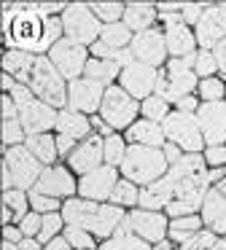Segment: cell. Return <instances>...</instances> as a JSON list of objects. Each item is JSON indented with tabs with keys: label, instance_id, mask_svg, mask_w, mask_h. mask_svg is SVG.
Masks as SVG:
<instances>
[{
	"label": "cell",
	"instance_id": "e575fe53",
	"mask_svg": "<svg viewBox=\"0 0 226 250\" xmlns=\"http://www.w3.org/2000/svg\"><path fill=\"white\" fill-rule=\"evenodd\" d=\"M172 113V105L167 100H161L159 94H151L148 100L140 103V119H148V121H156V124H164L167 116Z\"/></svg>",
	"mask_w": 226,
	"mask_h": 250
},
{
	"label": "cell",
	"instance_id": "d6986e66",
	"mask_svg": "<svg viewBox=\"0 0 226 250\" xmlns=\"http://www.w3.org/2000/svg\"><path fill=\"white\" fill-rule=\"evenodd\" d=\"M38 194L54 196L59 202H68L73 196H78V178L73 175L70 167H62V164H54V167H43L41 180L35 183Z\"/></svg>",
	"mask_w": 226,
	"mask_h": 250
},
{
	"label": "cell",
	"instance_id": "b9f144b4",
	"mask_svg": "<svg viewBox=\"0 0 226 250\" xmlns=\"http://www.w3.org/2000/svg\"><path fill=\"white\" fill-rule=\"evenodd\" d=\"M194 73L199 76V81L218 76V62H215V54H213V51L199 49L197 54H194Z\"/></svg>",
	"mask_w": 226,
	"mask_h": 250
},
{
	"label": "cell",
	"instance_id": "3957f363",
	"mask_svg": "<svg viewBox=\"0 0 226 250\" xmlns=\"http://www.w3.org/2000/svg\"><path fill=\"white\" fill-rule=\"evenodd\" d=\"M167 178H170V183H172L175 199L197 205L199 210H202L204 196L213 188V183H210V167H207L202 153H183L181 162L170 167Z\"/></svg>",
	"mask_w": 226,
	"mask_h": 250
},
{
	"label": "cell",
	"instance_id": "f907efd6",
	"mask_svg": "<svg viewBox=\"0 0 226 250\" xmlns=\"http://www.w3.org/2000/svg\"><path fill=\"white\" fill-rule=\"evenodd\" d=\"M0 108H3V121L19 119V110H16V103H14L11 94H3V97H0Z\"/></svg>",
	"mask_w": 226,
	"mask_h": 250
},
{
	"label": "cell",
	"instance_id": "6f0895ef",
	"mask_svg": "<svg viewBox=\"0 0 226 250\" xmlns=\"http://www.w3.org/2000/svg\"><path fill=\"white\" fill-rule=\"evenodd\" d=\"M151 250H178V245H172L170 239H164V242H159V245H154Z\"/></svg>",
	"mask_w": 226,
	"mask_h": 250
},
{
	"label": "cell",
	"instance_id": "7c38bea8",
	"mask_svg": "<svg viewBox=\"0 0 226 250\" xmlns=\"http://www.w3.org/2000/svg\"><path fill=\"white\" fill-rule=\"evenodd\" d=\"M3 164L8 167L11 178H14V188H19V191H32L35 183L41 180L43 164L27 151V146L5 148L3 151Z\"/></svg>",
	"mask_w": 226,
	"mask_h": 250
},
{
	"label": "cell",
	"instance_id": "816d5d0a",
	"mask_svg": "<svg viewBox=\"0 0 226 250\" xmlns=\"http://www.w3.org/2000/svg\"><path fill=\"white\" fill-rule=\"evenodd\" d=\"M3 242H11V245H22V242H24V234H22L19 223L3 226Z\"/></svg>",
	"mask_w": 226,
	"mask_h": 250
},
{
	"label": "cell",
	"instance_id": "c3c4849f",
	"mask_svg": "<svg viewBox=\"0 0 226 250\" xmlns=\"http://www.w3.org/2000/svg\"><path fill=\"white\" fill-rule=\"evenodd\" d=\"M167 218H183V215H199V207L197 205H188V202L183 199H172L170 205H167Z\"/></svg>",
	"mask_w": 226,
	"mask_h": 250
},
{
	"label": "cell",
	"instance_id": "db71d44e",
	"mask_svg": "<svg viewBox=\"0 0 226 250\" xmlns=\"http://www.w3.org/2000/svg\"><path fill=\"white\" fill-rule=\"evenodd\" d=\"M213 54H215V62H218V73L226 76V41H221V43L215 46Z\"/></svg>",
	"mask_w": 226,
	"mask_h": 250
},
{
	"label": "cell",
	"instance_id": "ba28073f",
	"mask_svg": "<svg viewBox=\"0 0 226 250\" xmlns=\"http://www.w3.org/2000/svg\"><path fill=\"white\" fill-rule=\"evenodd\" d=\"M97 116H100L113 132L124 135V132L140 119V103L132 97V94L124 92L118 83H113V86L105 89V100H102V108H100Z\"/></svg>",
	"mask_w": 226,
	"mask_h": 250
},
{
	"label": "cell",
	"instance_id": "7bdbcfd3",
	"mask_svg": "<svg viewBox=\"0 0 226 250\" xmlns=\"http://www.w3.org/2000/svg\"><path fill=\"white\" fill-rule=\"evenodd\" d=\"M27 129L22 126L19 119L14 121H3V151L5 148H16V146H24L27 143Z\"/></svg>",
	"mask_w": 226,
	"mask_h": 250
},
{
	"label": "cell",
	"instance_id": "6da1fadb",
	"mask_svg": "<svg viewBox=\"0 0 226 250\" xmlns=\"http://www.w3.org/2000/svg\"><path fill=\"white\" fill-rule=\"evenodd\" d=\"M11 8H14V19H11V27L5 30L8 49H22L35 57H46L51 46L65 38L62 17H43L41 11H35L32 3L30 6L14 3Z\"/></svg>",
	"mask_w": 226,
	"mask_h": 250
},
{
	"label": "cell",
	"instance_id": "2e32d148",
	"mask_svg": "<svg viewBox=\"0 0 226 250\" xmlns=\"http://www.w3.org/2000/svg\"><path fill=\"white\" fill-rule=\"evenodd\" d=\"M129 229L137 234L140 239H145L148 245H159L167 239L170 234V218L167 212H156V210H143V207H135V210L127 212L124 218Z\"/></svg>",
	"mask_w": 226,
	"mask_h": 250
},
{
	"label": "cell",
	"instance_id": "f1b7e54d",
	"mask_svg": "<svg viewBox=\"0 0 226 250\" xmlns=\"http://www.w3.org/2000/svg\"><path fill=\"white\" fill-rule=\"evenodd\" d=\"M24 146H27V151H30L32 156L43 164V167H54V164H57V159L62 156V153H59L57 135H54V132H46V135H30Z\"/></svg>",
	"mask_w": 226,
	"mask_h": 250
},
{
	"label": "cell",
	"instance_id": "f546056e",
	"mask_svg": "<svg viewBox=\"0 0 226 250\" xmlns=\"http://www.w3.org/2000/svg\"><path fill=\"white\" fill-rule=\"evenodd\" d=\"M204 229L202 218L199 215H183V218H170V234H167V239H170L172 245H186L188 239H194L199 231Z\"/></svg>",
	"mask_w": 226,
	"mask_h": 250
},
{
	"label": "cell",
	"instance_id": "5bb4252c",
	"mask_svg": "<svg viewBox=\"0 0 226 250\" xmlns=\"http://www.w3.org/2000/svg\"><path fill=\"white\" fill-rule=\"evenodd\" d=\"M48 60H51V65L57 67L59 73H62L68 81H75V78H84L86 73V65H89L91 54L86 46L81 43H73V41L62 38L59 43L51 46V51H48Z\"/></svg>",
	"mask_w": 226,
	"mask_h": 250
},
{
	"label": "cell",
	"instance_id": "4dcf8cb0",
	"mask_svg": "<svg viewBox=\"0 0 226 250\" xmlns=\"http://www.w3.org/2000/svg\"><path fill=\"white\" fill-rule=\"evenodd\" d=\"M151 248H154V245H148L145 239H140L127 223H121V226L116 229V234L108 237L105 242H100L97 250H151Z\"/></svg>",
	"mask_w": 226,
	"mask_h": 250
},
{
	"label": "cell",
	"instance_id": "8d00e7d4",
	"mask_svg": "<svg viewBox=\"0 0 226 250\" xmlns=\"http://www.w3.org/2000/svg\"><path fill=\"white\" fill-rule=\"evenodd\" d=\"M127 151H129V143H127V137H124V135L113 132L111 137H105V164L121 169L124 159H127Z\"/></svg>",
	"mask_w": 226,
	"mask_h": 250
},
{
	"label": "cell",
	"instance_id": "9a60e30c",
	"mask_svg": "<svg viewBox=\"0 0 226 250\" xmlns=\"http://www.w3.org/2000/svg\"><path fill=\"white\" fill-rule=\"evenodd\" d=\"M54 135H57L59 153L68 159L70 151H73L78 143H84L86 137L94 135V129H91V119H89V116H84V113H75V110L65 108V110H59V119H57V129H54Z\"/></svg>",
	"mask_w": 226,
	"mask_h": 250
},
{
	"label": "cell",
	"instance_id": "1f68e13d",
	"mask_svg": "<svg viewBox=\"0 0 226 250\" xmlns=\"http://www.w3.org/2000/svg\"><path fill=\"white\" fill-rule=\"evenodd\" d=\"M84 76L91 78V81H97V83H102V86H113V83H118L121 65H118V62H111V60H94V57H91Z\"/></svg>",
	"mask_w": 226,
	"mask_h": 250
},
{
	"label": "cell",
	"instance_id": "e0dca14e",
	"mask_svg": "<svg viewBox=\"0 0 226 250\" xmlns=\"http://www.w3.org/2000/svg\"><path fill=\"white\" fill-rule=\"evenodd\" d=\"M156 83H159V70L148 65H140V62H129L121 67V76H118V86L127 94H132L137 103L148 100L151 94H156Z\"/></svg>",
	"mask_w": 226,
	"mask_h": 250
},
{
	"label": "cell",
	"instance_id": "d6a6232c",
	"mask_svg": "<svg viewBox=\"0 0 226 250\" xmlns=\"http://www.w3.org/2000/svg\"><path fill=\"white\" fill-rule=\"evenodd\" d=\"M111 205L121 207V210H135V207H140V186H135L132 180L121 178L116 183V188H113V196H111Z\"/></svg>",
	"mask_w": 226,
	"mask_h": 250
},
{
	"label": "cell",
	"instance_id": "4316f807",
	"mask_svg": "<svg viewBox=\"0 0 226 250\" xmlns=\"http://www.w3.org/2000/svg\"><path fill=\"white\" fill-rule=\"evenodd\" d=\"M159 19V8L156 3H127V11H124V24L132 30L135 35L151 30Z\"/></svg>",
	"mask_w": 226,
	"mask_h": 250
},
{
	"label": "cell",
	"instance_id": "bcb514c9",
	"mask_svg": "<svg viewBox=\"0 0 226 250\" xmlns=\"http://www.w3.org/2000/svg\"><path fill=\"white\" fill-rule=\"evenodd\" d=\"M19 229H22V234H24V239H38L41 237V229H43V215H38V212L30 210L19 221Z\"/></svg>",
	"mask_w": 226,
	"mask_h": 250
},
{
	"label": "cell",
	"instance_id": "5b68a950",
	"mask_svg": "<svg viewBox=\"0 0 226 250\" xmlns=\"http://www.w3.org/2000/svg\"><path fill=\"white\" fill-rule=\"evenodd\" d=\"M16 103V110H19V121L22 126L27 129V135H46V132L57 129V119H59V110L46 105L43 100H38L32 94L30 86L19 83V86L11 92Z\"/></svg>",
	"mask_w": 226,
	"mask_h": 250
},
{
	"label": "cell",
	"instance_id": "74e56055",
	"mask_svg": "<svg viewBox=\"0 0 226 250\" xmlns=\"http://www.w3.org/2000/svg\"><path fill=\"white\" fill-rule=\"evenodd\" d=\"M197 97L202 100V103H224L226 100V81L221 76H213V78L199 81Z\"/></svg>",
	"mask_w": 226,
	"mask_h": 250
},
{
	"label": "cell",
	"instance_id": "603a6c76",
	"mask_svg": "<svg viewBox=\"0 0 226 250\" xmlns=\"http://www.w3.org/2000/svg\"><path fill=\"white\" fill-rule=\"evenodd\" d=\"M197 121L207 146H226V100L224 103H202Z\"/></svg>",
	"mask_w": 226,
	"mask_h": 250
},
{
	"label": "cell",
	"instance_id": "ac0fdd59",
	"mask_svg": "<svg viewBox=\"0 0 226 250\" xmlns=\"http://www.w3.org/2000/svg\"><path fill=\"white\" fill-rule=\"evenodd\" d=\"M105 89L102 83L91 81V78H75L68 86V108L75 113L84 116H97L102 108V100H105Z\"/></svg>",
	"mask_w": 226,
	"mask_h": 250
},
{
	"label": "cell",
	"instance_id": "f5cc1de1",
	"mask_svg": "<svg viewBox=\"0 0 226 250\" xmlns=\"http://www.w3.org/2000/svg\"><path fill=\"white\" fill-rule=\"evenodd\" d=\"M199 105H202V100H199L197 94H188V97H183L181 103L175 105V110H181V113H197Z\"/></svg>",
	"mask_w": 226,
	"mask_h": 250
},
{
	"label": "cell",
	"instance_id": "484cf974",
	"mask_svg": "<svg viewBox=\"0 0 226 250\" xmlns=\"http://www.w3.org/2000/svg\"><path fill=\"white\" fill-rule=\"evenodd\" d=\"M175 199V191H172V183L170 178H161L156 180V183L145 186V188H140V207L143 210H156V212H164L167 205Z\"/></svg>",
	"mask_w": 226,
	"mask_h": 250
},
{
	"label": "cell",
	"instance_id": "7dc6e473",
	"mask_svg": "<svg viewBox=\"0 0 226 250\" xmlns=\"http://www.w3.org/2000/svg\"><path fill=\"white\" fill-rule=\"evenodd\" d=\"M204 162H207L210 169H218V167H226V146H207L202 151Z\"/></svg>",
	"mask_w": 226,
	"mask_h": 250
},
{
	"label": "cell",
	"instance_id": "277c9868",
	"mask_svg": "<svg viewBox=\"0 0 226 250\" xmlns=\"http://www.w3.org/2000/svg\"><path fill=\"white\" fill-rule=\"evenodd\" d=\"M170 172V162L164 159L161 148H143V146H129L127 159L121 164V178L132 180L135 186H145L161 180Z\"/></svg>",
	"mask_w": 226,
	"mask_h": 250
},
{
	"label": "cell",
	"instance_id": "11a10c76",
	"mask_svg": "<svg viewBox=\"0 0 226 250\" xmlns=\"http://www.w3.org/2000/svg\"><path fill=\"white\" fill-rule=\"evenodd\" d=\"M43 250H75V248L65 239V234H62V237H57V239H51V242L43 245Z\"/></svg>",
	"mask_w": 226,
	"mask_h": 250
},
{
	"label": "cell",
	"instance_id": "ab89813d",
	"mask_svg": "<svg viewBox=\"0 0 226 250\" xmlns=\"http://www.w3.org/2000/svg\"><path fill=\"white\" fill-rule=\"evenodd\" d=\"M178 250H226V237H218V234L202 229L197 237L188 239L186 245H181Z\"/></svg>",
	"mask_w": 226,
	"mask_h": 250
},
{
	"label": "cell",
	"instance_id": "cb8c5ba5",
	"mask_svg": "<svg viewBox=\"0 0 226 250\" xmlns=\"http://www.w3.org/2000/svg\"><path fill=\"white\" fill-rule=\"evenodd\" d=\"M199 218H202L207 231L218 234V237H226V194L218 186H213L207 191V196L202 202V210H199Z\"/></svg>",
	"mask_w": 226,
	"mask_h": 250
},
{
	"label": "cell",
	"instance_id": "ee69618b",
	"mask_svg": "<svg viewBox=\"0 0 226 250\" xmlns=\"http://www.w3.org/2000/svg\"><path fill=\"white\" fill-rule=\"evenodd\" d=\"M62 205H65V202L54 199V196L38 194L35 188L30 191V210H32V212H38V215H51V212H62Z\"/></svg>",
	"mask_w": 226,
	"mask_h": 250
},
{
	"label": "cell",
	"instance_id": "7402d4cb",
	"mask_svg": "<svg viewBox=\"0 0 226 250\" xmlns=\"http://www.w3.org/2000/svg\"><path fill=\"white\" fill-rule=\"evenodd\" d=\"M102 164H105V137H100V135L86 137V140L78 143L68 156V167L73 169L75 178H84V175L94 172Z\"/></svg>",
	"mask_w": 226,
	"mask_h": 250
},
{
	"label": "cell",
	"instance_id": "52a82bcc",
	"mask_svg": "<svg viewBox=\"0 0 226 250\" xmlns=\"http://www.w3.org/2000/svg\"><path fill=\"white\" fill-rule=\"evenodd\" d=\"M27 86L32 89V94H35L38 100H43V103L51 105V108H57V110L68 108V86H70V81L51 65L48 57H38L35 60V67H32V73H30Z\"/></svg>",
	"mask_w": 226,
	"mask_h": 250
},
{
	"label": "cell",
	"instance_id": "8fae6325",
	"mask_svg": "<svg viewBox=\"0 0 226 250\" xmlns=\"http://www.w3.org/2000/svg\"><path fill=\"white\" fill-rule=\"evenodd\" d=\"M159 19H161V33H164V41H167L170 60H191L199 51L194 27H188L183 22L181 14H159Z\"/></svg>",
	"mask_w": 226,
	"mask_h": 250
},
{
	"label": "cell",
	"instance_id": "60d3db41",
	"mask_svg": "<svg viewBox=\"0 0 226 250\" xmlns=\"http://www.w3.org/2000/svg\"><path fill=\"white\" fill-rule=\"evenodd\" d=\"M65 229H68V223H65L62 212H51V215H43V229H41V237H38V242L46 245V242H51V239L62 237Z\"/></svg>",
	"mask_w": 226,
	"mask_h": 250
},
{
	"label": "cell",
	"instance_id": "8992f818",
	"mask_svg": "<svg viewBox=\"0 0 226 250\" xmlns=\"http://www.w3.org/2000/svg\"><path fill=\"white\" fill-rule=\"evenodd\" d=\"M197 89H199V76L194 73V57L191 60H170L159 70L156 94L161 100H167L170 105H178L188 94H197Z\"/></svg>",
	"mask_w": 226,
	"mask_h": 250
},
{
	"label": "cell",
	"instance_id": "9f6ffc18",
	"mask_svg": "<svg viewBox=\"0 0 226 250\" xmlns=\"http://www.w3.org/2000/svg\"><path fill=\"white\" fill-rule=\"evenodd\" d=\"M159 14H181L183 11V3H156Z\"/></svg>",
	"mask_w": 226,
	"mask_h": 250
},
{
	"label": "cell",
	"instance_id": "681fc988",
	"mask_svg": "<svg viewBox=\"0 0 226 250\" xmlns=\"http://www.w3.org/2000/svg\"><path fill=\"white\" fill-rule=\"evenodd\" d=\"M204 8H207V3H183V11H181L183 22H186L188 27H197L202 14H204Z\"/></svg>",
	"mask_w": 226,
	"mask_h": 250
},
{
	"label": "cell",
	"instance_id": "680465c9",
	"mask_svg": "<svg viewBox=\"0 0 226 250\" xmlns=\"http://www.w3.org/2000/svg\"><path fill=\"white\" fill-rule=\"evenodd\" d=\"M218 188H221V191H224V194H226V180H224V183H221V186H218Z\"/></svg>",
	"mask_w": 226,
	"mask_h": 250
},
{
	"label": "cell",
	"instance_id": "f6af8a7d",
	"mask_svg": "<svg viewBox=\"0 0 226 250\" xmlns=\"http://www.w3.org/2000/svg\"><path fill=\"white\" fill-rule=\"evenodd\" d=\"M65 239H68L75 250H97V248H100V239L91 237L89 231H84V229H78V226H68V229H65Z\"/></svg>",
	"mask_w": 226,
	"mask_h": 250
},
{
	"label": "cell",
	"instance_id": "30bf717a",
	"mask_svg": "<svg viewBox=\"0 0 226 250\" xmlns=\"http://www.w3.org/2000/svg\"><path fill=\"white\" fill-rule=\"evenodd\" d=\"M164 129V137L167 143L178 146L183 153H202L207 148L202 137V129H199V121H197V113H181V110H172L167 116V121L161 124Z\"/></svg>",
	"mask_w": 226,
	"mask_h": 250
},
{
	"label": "cell",
	"instance_id": "44dd1931",
	"mask_svg": "<svg viewBox=\"0 0 226 250\" xmlns=\"http://www.w3.org/2000/svg\"><path fill=\"white\" fill-rule=\"evenodd\" d=\"M121 180V169L111 167V164H102L100 169L78 178V196L89 202H111L113 188Z\"/></svg>",
	"mask_w": 226,
	"mask_h": 250
},
{
	"label": "cell",
	"instance_id": "7a4b0ae2",
	"mask_svg": "<svg viewBox=\"0 0 226 250\" xmlns=\"http://www.w3.org/2000/svg\"><path fill=\"white\" fill-rule=\"evenodd\" d=\"M62 218L68 226H78L84 231H89L91 237H97L100 242H105L124 223L127 210L111 205V202H89L81 199V196H73L62 205Z\"/></svg>",
	"mask_w": 226,
	"mask_h": 250
},
{
	"label": "cell",
	"instance_id": "83f0119b",
	"mask_svg": "<svg viewBox=\"0 0 226 250\" xmlns=\"http://www.w3.org/2000/svg\"><path fill=\"white\" fill-rule=\"evenodd\" d=\"M35 54H30V51H22V49H5L3 51V73H8V76H14L19 83L30 81V73L32 67H35Z\"/></svg>",
	"mask_w": 226,
	"mask_h": 250
},
{
	"label": "cell",
	"instance_id": "ffe728a7",
	"mask_svg": "<svg viewBox=\"0 0 226 250\" xmlns=\"http://www.w3.org/2000/svg\"><path fill=\"white\" fill-rule=\"evenodd\" d=\"M199 49L213 51L221 41H226V3H207L199 24L194 27Z\"/></svg>",
	"mask_w": 226,
	"mask_h": 250
},
{
	"label": "cell",
	"instance_id": "9c48e42d",
	"mask_svg": "<svg viewBox=\"0 0 226 250\" xmlns=\"http://www.w3.org/2000/svg\"><path fill=\"white\" fill-rule=\"evenodd\" d=\"M62 30L68 41L91 49L102 35V22L94 17L89 3H68L62 14Z\"/></svg>",
	"mask_w": 226,
	"mask_h": 250
},
{
	"label": "cell",
	"instance_id": "836d02e7",
	"mask_svg": "<svg viewBox=\"0 0 226 250\" xmlns=\"http://www.w3.org/2000/svg\"><path fill=\"white\" fill-rule=\"evenodd\" d=\"M135 33L127 27L124 22H116V24H102V35L100 41L105 46H111V49H118V51H127L129 43H132Z\"/></svg>",
	"mask_w": 226,
	"mask_h": 250
},
{
	"label": "cell",
	"instance_id": "d4e9b609",
	"mask_svg": "<svg viewBox=\"0 0 226 250\" xmlns=\"http://www.w3.org/2000/svg\"><path fill=\"white\" fill-rule=\"evenodd\" d=\"M124 137H127L129 146H143V148H164L167 146L161 124L148 121V119H137L127 132H124Z\"/></svg>",
	"mask_w": 226,
	"mask_h": 250
},
{
	"label": "cell",
	"instance_id": "f35d334b",
	"mask_svg": "<svg viewBox=\"0 0 226 250\" xmlns=\"http://www.w3.org/2000/svg\"><path fill=\"white\" fill-rule=\"evenodd\" d=\"M3 205L14 212V221L19 223L30 212V191H19V188L3 191Z\"/></svg>",
	"mask_w": 226,
	"mask_h": 250
},
{
	"label": "cell",
	"instance_id": "d590c367",
	"mask_svg": "<svg viewBox=\"0 0 226 250\" xmlns=\"http://www.w3.org/2000/svg\"><path fill=\"white\" fill-rule=\"evenodd\" d=\"M94 17L100 19L102 24H116L124 22V11H127V3H116V0H97V3H89Z\"/></svg>",
	"mask_w": 226,
	"mask_h": 250
},
{
	"label": "cell",
	"instance_id": "4fadbf2b",
	"mask_svg": "<svg viewBox=\"0 0 226 250\" xmlns=\"http://www.w3.org/2000/svg\"><path fill=\"white\" fill-rule=\"evenodd\" d=\"M129 57L140 65H148V67H161L170 62V51H167V41H164V33L161 27H151L145 33H137L129 43Z\"/></svg>",
	"mask_w": 226,
	"mask_h": 250
}]
</instances>
